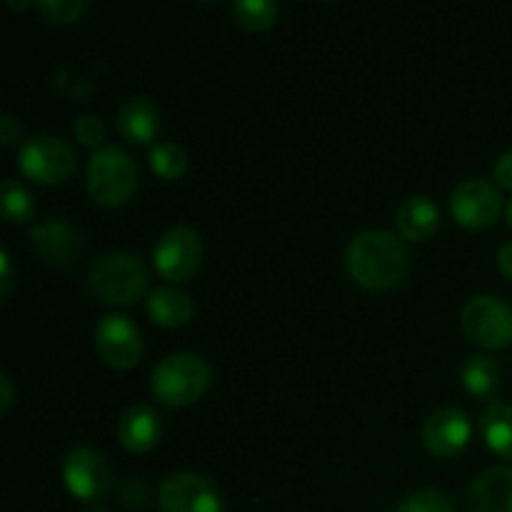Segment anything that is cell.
I'll return each instance as SVG.
<instances>
[{
  "mask_svg": "<svg viewBox=\"0 0 512 512\" xmlns=\"http://www.w3.org/2000/svg\"><path fill=\"white\" fill-rule=\"evenodd\" d=\"M410 253L398 235L388 230H363L345 250V268L350 278L365 290H390L403 283Z\"/></svg>",
  "mask_w": 512,
  "mask_h": 512,
  "instance_id": "6da1fadb",
  "label": "cell"
},
{
  "mask_svg": "<svg viewBox=\"0 0 512 512\" xmlns=\"http://www.w3.org/2000/svg\"><path fill=\"white\" fill-rule=\"evenodd\" d=\"M213 383V370L200 355L175 353L160 360L150 375L153 395L168 408H185L193 405L208 393Z\"/></svg>",
  "mask_w": 512,
  "mask_h": 512,
  "instance_id": "7a4b0ae2",
  "label": "cell"
},
{
  "mask_svg": "<svg viewBox=\"0 0 512 512\" xmlns=\"http://www.w3.org/2000/svg\"><path fill=\"white\" fill-rule=\"evenodd\" d=\"M85 183L95 203L103 208H120L138 190V165L125 150L103 145L90 155Z\"/></svg>",
  "mask_w": 512,
  "mask_h": 512,
  "instance_id": "3957f363",
  "label": "cell"
},
{
  "mask_svg": "<svg viewBox=\"0 0 512 512\" xmlns=\"http://www.w3.org/2000/svg\"><path fill=\"white\" fill-rule=\"evenodd\" d=\"M90 290L108 305H130L148 290V268L133 253H105L90 268Z\"/></svg>",
  "mask_w": 512,
  "mask_h": 512,
  "instance_id": "277c9868",
  "label": "cell"
},
{
  "mask_svg": "<svg viewBox=\"0 0 512 512\" xmlns=\"http://www.w3.org/2000/svg\"><path fill=\"white\" fill-rule=\"evenodd\" d=\"M18 168L38 185H60L73 175L75 153L55 135H33L18 150Z\"/></svg>",
  "mask_w": 512,
  "mask_h": 512,
  "instance_id": "5b68a950",
  "label": "cell"
},
{
  "mask_svg": "<svg viewBox=\"0 0 512 512\" xmlns=\"http://www.w3.org/2000/svg\"><path fill=\"white\" fill-rule=\"evenodd\" d=\"M460 325L480 348H508L512 343V305L495 295H478L465 303Z\"/></svg>",
  "mask_w": 512,
  "mask_h": 512,
  "instance_id": "8992f818",
  "label": "cell"
},
{
  "mask_svg": "<svg viewBox=\"0 0 512 512\" xmlns=\"http://www.w3.org/2000/svg\"><path fill=\"white\" fill-rule=\"evenodd\" d=\"M203 260V240L195 230L185 225L165 230L158 238L153 250V265L160 273V278L170 283H183L195 275Z\"/></svg>",
  "mask_w": 512,
  "mask_h": 512,
  "instance_id": "52a82bcc",
  "label": "cell"
},
{
  "mask_svg": "<svg viewBox=\"0 0 512 512\" xmlns=\"http://www.w3.org/2000/svg\"><path fill=\"white\" fill-rule=\"evenodd\" d=\"M450 210H453V218L463 228H490V225L498 223L500 213H503V195H500L498 185L488 183V180L470 178L453 190Z\"/></svg>",
  "mask_w": 512,
  "mask_h": 512,
  "instance_id": "ba28073f",
  "label": "cell"
},
{
  "mask_svg": "<svg viewBox=\"0 0 512 512\" xmlns=\"http://www.w3.org/2000/svg\"><path fill=\"white\" fill-rule=\"evenodd\" d=\"M95 350L115 370H130L143 355V335L128 315H105L95 325Z\"/></svg>",
  "mask_w": 512,
  "mask_h": 512,
  "instance_id": "9c48e42d",
  "label": "cell"
},
{
  "mask_svg": "<svg viewBox=\"0 0 512 512\" xmlns=\"http://www.w3.org/2000/svg\"><path fill=\"white\" fill-rule=\"evenodd\" d=\"M63 483L73 498L98 503L108 495L113 475L103 455L90 448H75L63 460Z\"/></svg>",
  "mask_w": 512,
  "mask_h": 512,
  "instance_id": "30bf717a",
  "label": "cell"
},
{
  "mask_svg": "<svg viewBox=\"0 0 512 512\" xmlns=\"http://www.w3.org/2000/svg\"><path fill=\"white\" fill-rule=\"evenodd\" d=\"M163 512H223V500L208 478L198 473H175L160 485Z\"/></svg>",
  "mask_w": 512,
  "mask_h": 512,
  "instance_id": "8fae6325",
  "label": "cell"
},
{
  "mask_svg": "<svg viewBox=\"0 0 512 512\" xmlns=\"http://www.w3.org/2000/svg\"><path fill=\"white\" fill-rule=\"evenodd\" d=\"M473 438V423L460 408H440L425 420L423 445L435 458H453L468 448Z\"/></svg>",
  "mask_w": 512,
  "mask_h": 512,
  "instance_id": "7c38bea8",
  "label": "cell"
},
{
  "mask_svg": "<svg viewBox=\"0 0 512 512\" xmlns=\"http://www.w3.org/2000/svg\"><path fill=\"white\" fill-rule=\"evenodd\" d=\"M465 512H512V468H490L470 483Z\"/></svg>",
  "mask_w": 512,
  "mask_h": 512,
  "instance_id": "4fadbf2b",
  "label": "cell"
},
{
  "mask_svg": "<svg viewBox=\"0 0 512 512\" xmlns=\"http://www.w3.org/2000/svg\"><path fill=\"white\" fill-rule=\"evenodd\" d=\"M30 240H33L35 250L43 255L48 263L55 265H65L80 253L83 243H80V235L70 228L65 220L50 218L43 220V223L35 225L30 230Z\"/></svg>",
  "mask_w": 512,
  "mask_h": 512,
  "instance_id": "5bb4252c",
  "label": "cell"
},
{
  "mask_svg": "<svg viewBox=\"0 0 512 512\" xmlns=\"http://www.w3.org/2000/svg\"><path fill=\"white\" fill-rule=\"evenodd\" d=\"M163 425L150 405H133L123 413L118 423V440L128 453L143 455L158 445Z\"/></svg>",
  "mask_w": 512,
  "mask_h": 512,
  "instance_id": "9a60e30c",
  "label": "cell"
},
{
  "mask_svg": "<svg viewBox=\"0 0 512 512\" xmlns=\"http://www.w3.org/2000/svg\"><path fill=\"white\" fill-rule=\"evenodd\" d=\"M118 130L128 143L150 145L160 133V110L150 98L135 95L120 105Z\"/></svg>",
  "mask_w": 512,
  "mask_h": 512,
  "instance_id": "2e32d148",
  "label": "cell"
},
{
  "mask_svg": "<svg viewBox=\"0 0 512 512\" xmlns=\"http://www.w3.org/2000/svg\"><path fill=\"white\" fill-rule=\"evenodd\" d=\"M395 225H398L400 235L405 240H420L430 238V235L438 230L440 225V210L438 205L433 203L425 195H410L408 200H403L395 213Z\"/></svg>",
  "mask_w": 512,
  "mask_h": 512,
  "instance_id": "e0dca14e",
  "label": "cell"
},
{
  "mask_svg": "<svg viewBox=\"0 0 512 512\" xmlns=\"http://www.w3.org/2000/svg\"><path fill=\"white\" fill-rule=\"evenodd\" d=\"M148 315L160 328H183L193 318V303L183 290L158 288L148 298Z\"/></svg>",
  "mask_w": 512,
  "mask_h": 512,
  "instance_id": "ac0fdd59",
  "label": "cell"
},
{
  "mask_svg": "<svg viewBox=\"0 0 512 512\" xmlns=\"http://www.w3.org/2000/svg\"><path fill=\"white\" fill-rule=\"evenodd\" d=\"M480 433L495 455L512 460V405L500 400L490 403L480 415Z\"/></svg>",
  "mask_w": 512,
  "mask_h": 512,
  "instance_id": "d6986e66",
  "label": "cell"
},
{
  "mask_svg": "<svg viewBox=\"0 0 512 512\" xmlns=\"http://www.w3.org/2000/svg\"><path fill=\"white\" fill-rule=\"evenodd\" d=\"M460 380L473 398H493L500 385V365L488 355H473L460 370Z\"/></svg>",
  "mask_w": 512,
  "mask_h": 512,
  "instance_id": "ffe728a7",
  "label": "cell"
},
{
  "mask_svg": "<svg viewBox=\"0 0 512 512\" xmlns=\"http://www.w3.org/2000/svg\"><path fill=\"white\" fill-rule=\"evenodd\" d=\"M0 208H3V218L10 225L28 223L35 215L33 195L13 178H5L3 185H0Z\"/></svg>",
  "mask_w": 512,
  "mask_h": 512,
  "instance_id": "44dd1931",
  "label": "cell"
},
{
  "mask_svg": "<svg viewBox=\"0 0 512 512\" xmlns=\"http://www.w3.org/2000/svg\"><path fill=\"white\" fill-rule=\"evenodd\" d=\"M233 15L240 28L250 30V33H265L278 20L280 8L270 0H238L233 5Z\"/></svg>",
  "mask_w": 512,
  "mask_h": 512,
  "instance_id": "7402d4cb",
  "label": "cell"
},
{
  "mask_svg": "<svg viewBox=\"0 0 512 512\" xmlns=\"http://www.w3.org/2000/svg\"><path fill=\"white\" fill-rule=\"evenodd\" d=\"M150 168L158 178L175 180L188 170V155L175 143H158L150 150Z\"/></svg>",
  "mask_w": 512,
  "mask_h": 512,
  "instance_id": "603a6c76",
  "label": "cell"
},
{
  "mask_svg": "<svg viewBox=\"0 0 512 512\" xmlns=\"http://www.w3.org/2000/svg\"><path fill=\"white\" fill-rule=\"evenodd\" d=\"M35 8L40 10L45 20L50 23H78L85 13H88L90 5L85 0H48V3H35Z\"/></svg>",
  "mask_w": 512,
  "mask_h": 512,
  "instance_id": "cb8c5ba5",
  "label": "cell"
},
{
  "mask_svg": "<svg viewBox=\"0 0 512 512\" xmlns=\"http://www.w3.org/2000/svg\"><path fill=\"white\" fill-rule=\"evenodd\" d=\"M395 512H455L453 503L440 490H418V493L408 495L403 503L398 505Z\"/></svg>",
  "mask_w": 512,
  "mask_h": 512,
  "instance_id": "d4e9b609",
  "label": "cell"
},
{
  "mask_svg": "<svg viewBox=\"0 0 512 512\" xmlns=\"http://www.w3.org/2000/svg\"><path fill=\"white\" fill-rule=\"evenodd\" d=\"M73 133H75V140H78L80 145L100 150V143H103V138H105V125H103V120L95 118V115H80L73 125Z\"/></svg>",
  "mask_w": 512,
  "mask_h": 512,
  "instance_id": "484cf974",
  "label": "cell"
},
{
  "mask_svg": "<svg viewBox=\"0 0 512 512\" xmlns=\"http://www.w3.org/2000/svg\"><path fill=\"white\" fill-rule=\"evenodd\" d=\"M493 178L498 183V188L503 190H512V150H508L505 155H500L498 163L493 168Z\"/></svg>",
  "mask_w": 512,
  "mask_h": 512,
  "instance_id": "4316f807",
  "label": "cell"
},
{
  "mask_svg": "<svg viewBox=\"0 0 512 512\" xmlns=\"http://www.w3.org/2000/svg\"><path fill=\"white\" fill-rule=\"evenodd\" d=\"M20 135H23V128H20L18 120L13 115H3L0 118V140H3V145H15Z\"/></svg>",
  "mask_w": 512,
  "mask_h": 512,
  "instance_id": "83f0119b",
  "label": "cell"
},
{
  "mask_svg": "<svg viewBox=\"0 0 512 512\" xmlns=\"http://www.w3.org/2000/svg\"><path fill=\"white\" fill-rule=\"evenodd\" d=\"M10 283H13V275H10V258H8V250L0 253V295L3 300L10 295Z\"/></svg>",
  "mask_w": 512,
  "mask_h": 512,
  "instance_id": "f1b7e54d",
  "label": "cell"
},
{
  "mask_svg": "<svg viewBox=\"0 0 512 512\" xmlns=\"http://www.w3.org/2000/svg\"><path fill=\"white\" fill-rule=\"evenodd\" d=\"M0 393H3V398H0V413H8L10 405H13L15 400V390H13V383H10L8 375H0Z\"/></svg>",
  "mask_w": 512,
  "mask_h": 512,
  "instance_id": "f546056e",
  "label": "cell"
},
{
  "mask_svg": "<svg viewBox=\"0 0 512 512\" xmlns=\"http://www.w3.org/2000/svg\"><path fill=\"white\" fill-rule=\"evenodd\" d=\"M498 268H500V273L505 275V278L512 280V243L503 245V248H500V253H498Z\"/></svg>",
  "mask_w": 512,
  "mask_h": 512,
  "instance_id": "4dcf8cb0",
  "label": "cell"
},
{
  "mask_svg": "<svg viewBox=\"0 0 512 512\" xmlns=\"http://www.w3.org/2000/svg\"><path fill=\"white\" fill-rule=\"evenodd\" d=\"M505 218H508V225H510V228H512V200H510L508 210H505Z\"/></svg>",
  "mask_w": 512,
  "mask_h": 512,
  "instance_id": "1f68e13d",
  "label": "cell"
},
{
  "mask_svg": "<svg viewBox=\"0 0 512 512\" xmlns=\"http://www.w3.org/2000/svg\"><path fill=\"white\" fill-rule=\"evenodd\" d=\"M85 512H108V510H105L103 505H90V508L85 510Z\"/></svg>",
  "mask_w": 512,
  "mask_h": 512,
  "instance_id": "d6a6232c",
  "label": "cell"
}]
</instances>
